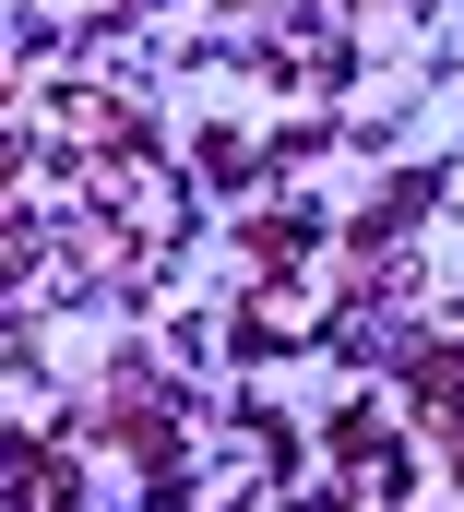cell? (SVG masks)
Masks as SVG:
<instances>
[{
	"mask_svg": "<svg viewBox=\"0 0 464 512\" xmlns=\"http://www.w3.org/2000/svg\"><path fill=\"white\" fill-rule=\"evenodd\" d=\"M12 512H72V465H60V453H24V489H12Z\"/></svg>",
	"mask_w": 464,
	"mask_h": 512,
	"instance_id": "6da1fadb",
	"label": "cell"
}]
</instances>
